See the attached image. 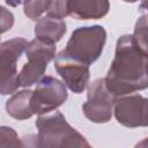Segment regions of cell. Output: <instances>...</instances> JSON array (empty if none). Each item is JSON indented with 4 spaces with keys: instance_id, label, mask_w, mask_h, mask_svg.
<instances>
[{
    "instance_id": "cell-1",
    "label": "cell",
    "mask_w": 148,
    "mask_h": 148,
    "mask_svg": "<svg viewBox=\"0 0 148 148\" xmlns=\"http://www.w3.org/2000/svg\"><path fill=\"white\" fill-rule=\"evenodd\" d=\"M104 80L116 98L148 88V56L136 45L133 35L117 39L114 58Z\"/></svg>"
},
{
    "instance_id": "cell-2",
    "label": "cell",
    "mask_w": 148,
    "mask_h": 148,
    "mask_svg": "<svg viewBox=\"0 0 148 148\" xmlns=\"http://www.w3.org/2000/svg\"><path fill=\"white\" fill-rule=\"evenodd\" d=\"M36 127L42 148H92L88 140L68 124L60 111L39 116Z\"/></svg>"
},
{
    "instance_id": "cell-3",
    "label": "cell",
    "mask_w": 148,
    "mask_h": 148,
    "mask_svg": "<svg viewBox=\"0 0 148 148\" xmlns=\"http://www.w3.org/2000/svg\"><path fill=\"white\" fill-rule=\"evenodd\" d=\"M106 42V30L103 25L76 28L64 49L65 53L88 66L94 64L103 53Z\"/></svg>"
},
{
    "instance_id": "cell-4",
    "label": "cell",
    "mask_w": 148,
    "mask_h": 148,
    "mask_svg": "<svg viewBox=\"0 0 148 148\" xmlns=\"http://www.w3.org/2000/svg\"><path fill=\"white\" fill-rule=\"evenodd\" d=\"M27 62L18 73L20 86L28 88L38 83L45 75L47 64L56 58V44L40 38H34L25 49Z\"/></svg>"
},
{
    "instance_id": "cell-5",
    "label": "cell",
    "mask_w": 148,
    "mask_h": 148,
    "mask_svg": "<svg viewBox=\"0 0 148 148\" xmlns=\"http://www.w3.org/2000/svg\"><path fill=\"white\" fill-rule=\"evenodd\" d=\"M29 42L22 37H15L1 43L0 46V66H1V95L16 92L20 86L17 72V60L25 52Z\"/></svg>"
},
{
    "instance_id": "cell-6",
    "label": "cell",
    "mask_w": 148,
    "mask_h": 148,
    "mask_svg": "<svg viewBox=\"0 0 148 148\" xmlns=\"http://www.w3.org/2000/svg\"><path fill=\"white\" fill-rule=\"evenodd\" d=\"M116 97L108 90L105 80L96 79L87 88V102L82 105L83 114L95 124H105L111 120Z\"/></svg>"
},
{
    "instance_id": "cell-7",
    "label": "cell",
    "mask_w": 148,
    "mask_h": 148,
    "mask_svg": "<svg viewBox=\"0 0 148 148\" xmlns=\"http://www.w3.org/2000/svg\"><path fill=\"white\" fill-rule=\"evenodd\" d=\"M68 97L67 87L60 80L45 75L36 86L31 97L34 114L43 116L56 111Z\"/></svg>"
},
{
    "instance_id": "cell-8",
    "label": "cell",
    "mask_w": 148,
    "mask_h": 148,
    "mask_svg": "<svg viewBox=\"0 0 148 148\" xmlns=\"http://www.w3.org/2000/svg\"><path fill=\"white\" fill-rule=\"evenodd\" d=\"M113 113L116 120L128 128L148 126V97L140 94H131L118 97Z\"/></svg>"
},
{
    "instance_id": "cell-9",
    "label": "cell",
    "mask_w": 148,
    "mask_h": 148,
    "mask_svg": "<svg viewBox=\"0 0 148 148\" xmlns=\"http://www.w3.org/2000/svg\"><path fill=\"white\" fill-rule=\"evenodd\" d=\"M54 69L62 79L65 86L74 94H81L89 86V66L74 60L61 50L54 58Z\"/></svg>"
},
{
    "instance_id": "cell-10",
    "label": "cell",
    "mask_w": 148,
    "mask_h": 148,
    "mask_svg": "<svg viewBox=\"0 0 148 148\" xmlns=\"http://www.w3.org/2000/svg\"><path fill=\"white\" fill-rule=\"evenodd\" d=\"M110 9L108 0H68L69 15L76 20H98Z\"/></svg>"
},
{
    "instance_id": "cell-11",
    "label": "cell",
    "mask_w": 148,
    "mask_h": 148,
    "mask_svg": "<svg viewBox=\"0 0 148 148\" xmlns=\"http://www.w3.org/2000/svg\"><path fill=\"white\" fill-rule=\"evenodd\" d=\"M32 90L23 89L14 92L6 102L7 113L17 120H25L34 116L31 109V97Z\"/></svg>"
},
{
    "instance_id": "cell-12",
    "label": "cell",
    "mask_w": 148,
    "mask_h": 148,
    "mask_svg": "<svg viewBox=\"0 0 148 148\" xmlns=\"http://www.w3.org/2000/svg\"><path fill=\"white\" fill-rule=\"evenodd\" d=\"M66 30V22L64 20L50 16H43L35 24L36 38H40L53 44L58 43L64 37Z\"/></svg>"
},
{
    "instance_id": "cell-13",
    "label": "cell",
    "mask_w": 148,
    "mask_h": 148,
    "mask_svg": "<svg viewBox=\"0 0 148 148\" xmlns=\"http://www.w3.org/2000/svg\"><path fill=\"white\" fill-rule=\"evenodd\" d=\"M133 38L142 52L148 56V15L142 14L138 17L134 25Z\"/></svg>"
},
{
    "instance_id": "cell-14",
    "label": "cell",
    "mask_w": 148,
    "mask_h": 148,
    "mask_svg": "<svg viewBox=\"0 0 148 148\" xmlns=\"http://www.w3.org/2000/svg\"><path fill=\"white\" fill-rule=\"evenodd\" d=\"M50 0H37V1H24L23 2V12L27 17H29L32 21H38L42 18L43 13L47 12V8L50 6Z\"/></svg>"
},
{
    "instance_id": "cell-15",
    "label": "cell",
    "mask_w": 148,
    "mask_h": 148,
    "mask_svg": "<svg viewBox=\"0 0 148 148\" xmlns=\"http://www.w3.org/2000/svg\"><path fill=\"white\" fill-rule=\"evenodd\" d=\"M0 148H22V139L18 138L16 131L10 126H1L0 128Z\"/></svg>"
},
{
    "instance_id": "cell-16",
    "label": "cell",
    "mask_w": 148,
    "mask_h": 148,
    "mask_svg": "<svg viewBox=\"0 0 148 148\" xmlns=\"http://www.w3.org/2000/svg\"><path fill=\"white\" fill-rule=\"evenodd\" d=\"M68 15H69L68 0H56L50 2V6L46 12V16L62 20Z\"/></svg>"
},
{
    "instance_id": "cell-17",
    "label": "cell",
    "mask_w": 148,
    "mask_h": 148,
    "mask_svg": "<svg viewBox=\"0 0 148 148\" xmlns=\"http://www.w3.org/2000/svg\"><path fill=\"white\" fill-rule=\"evenodd\" d=\"M1 9V20H0V24H1V34H5L7 30L12 29L13 24H14V15L10 10H8L7 8H5L3 6L0 7Z\"/></svg>"
},
{
    "instance_id": "cell-18",
    "label": "cell",
    "mask_w": 148,
    "mask_h": 148,
    "mask_svg": "<svg viewBox=\"0 0 148 148\" xmlns=\"http://www.w3.org/2000/svg\"><path fill=\"white\" fill-rule=\"evenodd\" d=\"M22 148H42L37 134H28L22 138Z\"/></svg>"
},
{
    "instance_id": "cell-19",
    "label": "cell",
    "mask_w": 148,
    "mask_h": 148,
    "mask_svg": "<svg viewBox=\"0 0 148 148\" xmlns=\"http://www.w3.org/2000/svg\"><path fill=\"white\" fill-rule=\"evenodd\" d=\"M139 10L142 12L143 14L148 15V1H142V2H140V5H139Z\"/></svg>"
},
{
    "instance_id": "cell-20",
    "label": "cell",
    "mask_w": 148,
    "mask_h": 148,
    "mask_svg": "<svg viewBox=\"0 0 148 148\" xmlns=\"http://www.w3.org/2000/svg\"><path fill=\"white\" fill-rule=\"evenodd\" d=\"M134 148H148V138H145L141 141H139L134 146Z\"/></svg>"
}]
</instances>
